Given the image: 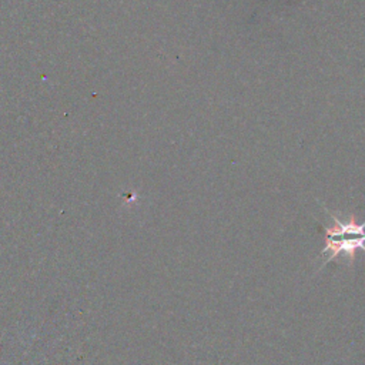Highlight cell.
Segmentation results:
<instances>
[{"label":"cell","mask_w":365,"mask_h":365,"mask_svg":"<svg viewBox=\"0 0 365 365\" xmlns=\"http://www.w3.org/2000/svg\"><path fill=\"white\" fill-rule=\"evenodd\" d=\"M334 225L325 228V247L321 254L329 252L327 262L336 258L341 252L354 261L356 250L365 251V222L358 224L351 215L348 222H341L335 215H331ZM325 262V264H327Z\"/></svg>","instance_id":"obj_1"}]
</instances>
